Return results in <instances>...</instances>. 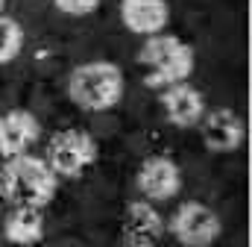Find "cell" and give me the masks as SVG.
I'll list each match as a JSON object with an SVG mask.
<instances>
[{
    "instance_id": "cell-4",
    "label": "cell",
    "mask_w": 252,
    "mask_h": 247,
    "mask_svg": "<svg viewBox=\"0 0 252 247\" xmlns=\"http://www.w3.org/2000/svg\"><path fill=\"white\" fill-rule=\"evenodd\" d=\"M97 159V141L85 129H62L47 144V165L56 177H79Z\"/></svg>"
},
{
    "instance_id": "cell-10",
    "label": "cell",
    "mask_w": 252,
    "mask_h": 247,
    "mask_svg": "<svg viewBox=\"0 0 252 247\" xmlns=\"http://www.w3.org/2000/svg\"><path fill=\"white\" fill-rule=\"evenodd\" d=\"M41 135V124L27 109H12L0 115V156H21L27 153Z\"/></svg>"
},
{
    "instance_id": "cell-3",
    "label": "cell",
    "mask_w": 252,
    "mask_h": 247,
    "mask_svg": "<svg viewBox=\"0 0 252 247\" xmlns=\"http://www.w3.org/2000/svg\"><path fill=\"white\" fill-rule=\"evenodd\" d=\"M138 62L147 68V77L144 82L153 85V88H167V85H176V82H185L190 74H193V47L188 41L176 39V36H150L138 53Z\"/></svg>"
},
{
    "instance_id": "cell-8",
    "label": "cell",
    "mask_w": 252,
    "mask_h": 247,
    "mask_svg": "<svg viewBox=\"0 0 252 247\" xmlns=\"http://www.w3.org/2000/svg\"><path fill=\"white\" fill-rule=\"evenodd\" d=\"M158 103H161L164 118L173 126H182V129L196 126V124L202 121V115H205V97H202V91L188 85V82H176V85L161 88Z\"/></svg>"
},
{
    "instance_id": "cell-2",
    "label": "cell",
    "mask_w": 252,
    "mask_h": 247,
    "mask_svg": "<svg viewBox=\"0 0 252 247\" xmlns=\"http://www.w3.org/2000/svg\"><path fill=\"white\" fill-rule=\"evenodd\" d=\"M126 91L124 71L115 62H85L67 77V97L85 112H106L121 103Z\"/></svg>"
},
{
    "instance_id": "cell-6",
    "label": "cell",
    "mask_w": 252,
    "mask_h": 247,
    "mask_svg": "<svg viewBox=\"0 0 252 247\" xmlns=\"http://www.w3.org/2000/svg\"><path fill=\"white\" fill-rule=\"evenodd\" d=\"M138 191L144 194V200L156 203V200H170L179 194L182 188V171L173 159L167 156H150L141 162L138 177H135Z\"/></svg>"
},
{
    "instance_id": "cell-15",
    "label": "cell",
    "mask_w": 252,
    "mask_h": 247,
    "mask_svg": "<svg viewBox=\"0 0 252 247\" xmlns=\"http://www.w3.org/2000/svg\"><path fill=\"white\" fill-rule=\"evenodd\" d=\"M3 3H6V0H0V12H3Z\"/></svg>"
},
{
    "instance_id": "cell-14",
    "label": "cell",
    "mask_w": 252,
    "mask_h": 247,
    "mask_svg": "<svg viewBox=\"0 0 252 247\" xmlns=\"http://www.w3.org/2000/svg\"><path fill=\"white\" fill-rule=\"evenodd\" d=\"M56 6L62 9L64 15H73V18H82V15H91L100 0H56Z\"/></svg>"
},
{
    "instance_id": "cell-7",
    "label": "cell",
    "mask_w": 252,
    "mask_h": 247,
    "mask_svg": "<svg viewBox=\"0 0 252 247\" xmlns=\"http://www.w3.org/2000/svg\"><path fill=\"white\" fill-rule=\"evenodd\" d=\"M124 247H156L164 236V221L150 200H132L124 212Z\"/></svg>"
},
{
    "instance_id": "cell-1",
    "label": "cell",
    "mask_w": 252,
    "mask_h": 247,
    "mask_svg": "<svg viewBox=\"0 0 252 247\" xmlns=\"http://www.w3.org/2000/svg\"><path fill=\"white\" fill-rule=\"evenodd\" d=\"M59 177L50 171V165L32 153L9 156L0 168V194L12 206H30L41 209L56 197Z\"/></svg>"
},
{
    "instance_id": "cell-5",
    "label": "cell",
    "mask_w": 252,
    "mask_h": 247,
    "mask_svg": "<svg viewBox=\"0 0 252 247\" xmlns=\"http://www.w3.org/2000/svg\"><path fill=\"white\" fill-rule=\"evenodd\" d=\"M170 233L182 247H211L220 239L223 224L211 206H205L199 200H188L173 212Z\"/></svg>"
},
{
    "instance_id": "cell-13",
    "label": "cell",
    "mask_w": 252,
    "mask_h": 247,
    "mask_svg": "<svg viewBox=\"0 0 252 247\" xmlns=\"http://www.w3.org/2000/svg\"><path fill=\"white\" fill-rule=\"evenodd\" d=\"M21 47H24V30H21V24L12 15L0 12V65H9V62L18 59Z\"/></svg>"
},
{
    "instance_id": "cell-12",
    "label": "cell",
    "mask_w": 252,
    "mask_h": 247,
    "mask_svg": "<svg viewBox=\"0 0 252 247\" xmlns=\"http://www.w3.org/2000/svg\"><path fill=\"white\" fill-rule=\"evenodd\" d=\"M3 236L6 242L18 247H32L41 242L44 236V218L41 209H30V206H15V212L3 221Z\"/></svg>"
},
{
    "instance_id": "cell-9",
    "label": "cell",
    "mask_w": 252,
    "mask_h": 247,
    "mask_svg": "<svg viewBox=\"0 0 252 247\" xmlns=\"http://www.w3.org/2000/svg\"><path fill=\"white\" fill-rule=\"evenodd\" d=\"M202 132V141L211 153H232L244 144V121L235 109H214L205 112L196 124Z\"/></svg>"
},
{
    "instance_id": "cell-11",
    "label": "cell",
    "mask_w": 252,
    "mask_h": 247,
    "mask_svg": "<svg viewBox=\"0 0 252 247\" xmlns=\"http://www.w3.org/2000/svg\"><path fill=\"white\" fill-rule=\"evenodd\" d=\"M121 21L135 36H158L170 21L167 0H121Z\"/></svg>"
}]
</instances>
